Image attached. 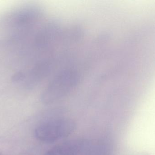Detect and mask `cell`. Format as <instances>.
<instances>
[{
    "mask_svg": "<svg viewBox=\"0 0 155 155\" xmlns=\"http://www.w3.org/2000/svg\"><path fill=\"white\" fill-rule=\"evenodd\" d=\"M76 128V124L70 119H56L48 121L37 126L35 136L43 143H54L71 134Z\"/></svg>",
    "mask_w": 155,
    "mask_h": 155,
    "instance_id": "1",
    "label": "cell"
},
{
    "mask_svg": "<svg viewBox=\"0 0 155 155\" xmlns=\"http://www.w3.org/2000/svg\"><path fill=\"white\" fill-rule=\"evenodd\" d=\"M87 144L81 140L66 142L49 149L44 155H80L87 147Z\"/></svg>",
    "mask_w": 155,
    "mask_h": 155,
    "instance_id": "2",
    "label": "cell"
}]
</instances>
